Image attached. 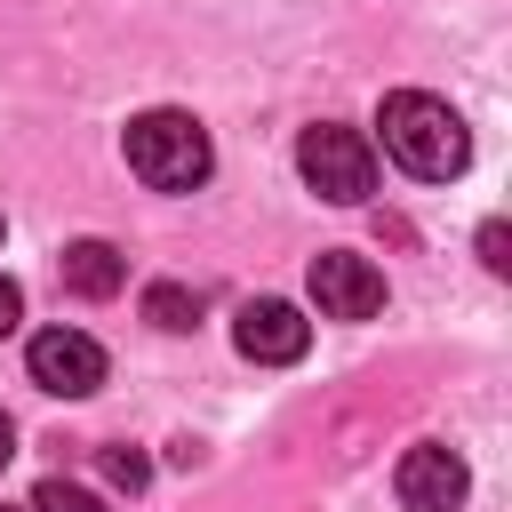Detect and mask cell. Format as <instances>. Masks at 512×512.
<instances>
[{
	"instance_id": "obj_1",
	"label": "cell",
	"mask_w": 512,
	"mask_h": 512,
	"mask_svg": "<svg viewBox=\"0 0 512 512\" xmlns=\"http://www.w3.org/2000/svg\"><path fill=\"white\" fill-rule=\"evenodd\" d=\"M376 128H384V152H392L408 176H424V184H448V176H464V160H472L464 120H456L440 96H424V88H392L384 112H376Z\"/></svg>"
},
{
	"instance_id": "obj_2",
	"label": "cell",
	"mask_w": 512,
	"mask_h": 512,
	"mask_svg": "<svg viewBox=\"0 0 512 512\" xmlns=\"http://www.w3.org/2000/svg\"><path fill=\"white\" fill-rule=\"evenodd\" d=\"M120 144H128V168H136L152 192H192V184H208V168H216V152H208V128H200L192 112H176V104H152V112H136Z\"/></svg>"
},
{
	"instance_id": "obj_3",
	"label": "cell",
	"mask_w": 512,
	"mask_h": 512,
	"mask_svg": "<svg viewBox=\"0 0 512 512\" xmlns=\"http://www.w3.org/2000/svg\"><path fill=\"white\" fill-rule=\"evenodd\" d=\"M296 168H304V184L320 200H344V208L376 192V144L360 128H344V120H312L296 136Z\"/></svg>"
},
{
	"instance_id": "obj_4",
	"label": "cell",
	"mask_w": 512,
	"mask_h": 512,
	"mask_svg": "<svg viewBox=\"0 0 512 512\" xmlns=\"http://www.w3.org/2000/svg\"><path fill=\"white\" fill-rule=\"evenodd\" d=\"M24 368H32L40 392H56V400H88V392L104 384V344L80 336V328H40V336L24 344Z\"/></svg>"
},
{
	"instance_id": "obj_5",
	"label": "cell",
	"mask_w": 512,
	"mask_h": 512,
	"mask_svg": "<svg viewBox=\"0 0 512 512\" xmlns=\"http://www.w3.org/2000/svg\"><path fill=\"white\" fill-rule=\"evenodd\" d=\"M312 304H320V320H376L384 312V272L352 248H328V256H312Z\"/></svg>"
},
{
	"instance_id": "obj_6",
	"label": "cell",
	"mask_w": 512,
	"mask_h": 512,
	"mask_svg": "<svg viewBox=\"0 0 512 512\" xmlns=\"http://www.w3.org/2000/svg\"><path fill=\"white\" fill-rule=\"evenodd\" d=\"M232 344H240V360L288 368V360H304V344H312V320H304L296 304H280V296H256V304H240V320H232Z\"/></svg>"
},
{
	"instance_id": "obj_7",
	"label": "cell",
	"mask_w": 512,
	"mask_h": 512,
	"mask_svg": "<svg viewBox=\"0 0 512 512\" xmlns=\"http://www.w3.org/2000/svg\"><path fill=\"white\" fill-rule=\"evenodd\" d=\"M392 488H400V504H408V512H456V504H464V488H472V472H464V456H456V448L416 440V448L400 456Z\"/></svg>"
},
{
	"instance_id": "obj_8",
	"label": "cell",
	"mask_w": 512,
	"mask_h": 512,
	"mask_svg": "<svg viewBox=\"0 0 512 512\" xmlns=\"http://www.w3.org/2000/svg\"><path fill=\"white\" fill-rule=\"evenodd\" d=\"M120 280H128V256H120L112 240H72V248H64V288H72V296L104 304V296H120Z\"/></svg>"
},
{
	"instance_id": "obj_9",
	"label": "cell",
	"mask_w": 512,
	"mask_h": 512,
	"mask_svg": "<svg viewBox=\"0 0 512 512\" xmlns=\"http://www.w3.org/2000/svg\"><path fill=\"white\" fill-rule=\"evenodd\" d=\"M144 320H152V328H168V336H184V328L200 320V296H192V288H176V280H152V288H144Z\"/></svg>"
},
{
	"instance_id": "obj_10",
	"label": "cell",
	"mask_w": 512,
	"mask_h": 512,
	"mask_svg": "<svg viewBox=\"0 0 512 512\" xmlns=\"http://www.w3.org/2000/svg\"><path fill=\"white\" fill-rule=\"evenodd\" d=\"M96 464H104V480H112V488H128V496H136V488L152 480V464H144V456H136L128 440H112V448H96Z\"/></svg>"
},
{
	"instance_id": "obj_11",
	"label": "cell",
	"mask_w": 512,
	"mask_h": 512,
	"mask_svg": "<svg viewBox=\"0 0 512 512\" xmlns=\"http://www.w3.org/2000/svg\"><path fill=\"white\" fill-rule=\"evenodd\" d=\"M32 512H104V496H88V488H72V480H40V488H32Z\"/></svg>"
},
{
	"instance_id": "obj_12",
	"label": "cell",
	"mask_w": 512,
	"mask_h": 512,
	"mask_svg": "<svg viewBox=\"0 0 512 512\" xmlns=\"http://www.w3.org/2000/svg\"><path fill=\"white\" fill-rule=\"evenodd\" d=\"M480 264L488 272H512V232L504 224H480Z\"/></svg>"
},
{
	"instance_id": "obj_13",
	"label": "cell",
	"mask_w": 512,
	"mask_h": 512,
	"mask_svg": "<svg viewBox=\"0 0 512 512\" xmlns=\"http://www.w3.org/2000/svg\"><path fill=\"white\" fill-rule=\"evenodd\" d=\"M16 320H24V288H16V280H8V272H0V336H8V328H16Z\"/></svg>"
},
{
	"instance_id": "obj_14",
	"label": "cell",
	"mask_w": 512,
	"mask_h": 512,
	"mask_svg": "<svg viewBox=\"0 0 512 512\" xmlns=\"http://www.w3.org/2000/svg\"><path fill=\"white\" fill-rule=\"evenodd\" d=\"M8 456H16V424L0 416V464H8Z\"/></svg>"
},
{
	"instance_id": "obj_15",
	"label": "cell",
	"mask_w": 512,
	"mask_h": 512,
	"mask_svg": "<svg viewBox=\"0 0 512 512\" xmlns=\"http://www.w3.org/2000/svg\"><path fill=\"white\" fill-rule=\"evenodd\" d=\"M0 512H8V504H0Z\"/></svg>"
}]
</instances>
